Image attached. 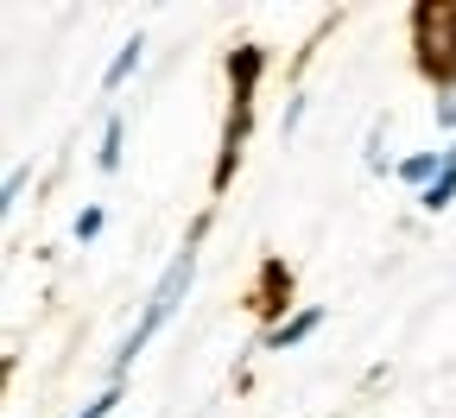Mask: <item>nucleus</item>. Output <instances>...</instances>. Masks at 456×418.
Wrapping results in <instances>:
<instances>
[{"mask_svg": "<svg viewBox=\"0 0 456 418\" xmlns=\"http://www.w3.org/2000/svg\"><path fill=\"white\" fill-rule=\"evenodd\" d=\"M222 70H228V121H222V152H216V177H209L216 197L235 184V165H241V152H248V134H254V89H260V77H266V51H260V45H235Z\"/></svg>", "mask_w": 456, "mask_h": 418, "instance_id": "f257e3e1", "label": "nucleus"}, {"mask_svg": "<svg viewBox=\"0 0 456 418\" xmlns=\"http://www.w3.org/2000/svg\"><path fill=\"white\" fill-rule=\"evenodd\" d=\"M197 242H203V222L191 228V242H184V254L171 260V266H165V279L152 285V298H146V311H140V324L127 330L121 355H114V374H121V368L134 362V355H140V348H146V342H152V336H159L165 324H171V311L184 305V291H191V279H197Z\"/></svg>", "mask_w": 456, "mask_h": 418, "instance_id": "f03ea898", "label": "nucleus"}, {"mask_svg": "<svg viewBox=\"0 0 456 418\" xmlns=\"http://www.w3.org/2000/svg\"><path fill=\"white\" fill-rule=\"evenodd\" d=\"M412 64L431 89H456V0H419L412 7Z\"/></svg>", "mask_w": 456, "mask_h": 418, "instance_id": "7ed1b4c3", "label": "nucleus"}, {"mask_svg": "<svg viewBox=\"0 0 456 418\" xmlns=\"http://www.w3.org/2000/svg\"><path fill=\"white\" fill-rule=\"evenodd\" d=\"M285 298H292V273H285L279 260H266V273H260V291H254V311H279Z\"/></svg>", "mask_w": 456, "mask_h": 418, "instance_id": "20e7f679", "label": "nucleus"}, {"mask_svg": "<svg viewBox=\"0 0 456 418\" xmlns=\"http://www.w3.org/2000/svg\"><path fill=\"white\" fill-rule=\"evenodd\" d=\"M317 324H323V311H317V305H311V311H298V317H292V324H279V330H273V336H266V348H292V342H305V336H311V330H317Z\"/></svg>", "mask_w": 456, "mask_h": 418, "instance_id": "39448f33", "label": "nucleus"}, {"mask_svg": "<svg viewBox=\"0 0 456 418\" xmlns=\"http://www.w3.org/2000/svg\"><path fill=\"white\" fill-rule=\"evenodd\" d=\"M450 197H456V146H450V152H444V171H437V184H431V191H425V197H419V203H425V209H431V216H437V209H444V203H450Z\"/></svg>", "mask_w": 456, "mask_h": 418, "instance_id": "423d86ee", "label": "nucleus"}, {"mask_svg": "<svg viewBox=\"0 0 456 418\" xmlns=\"http://www.w3.org/2000/svg\"><path fill=\"white\" fill-rule=\"evenodd\" d=\"M134 70H140V32H134V38L121 45V57H114V64H108V77H102V89H121V83H127Z\"/></svg>", "mask_w": 456, "mask_h": 418, "instance_id": "0eeeda50", "label": "nucleus"}, {"mask_svg": "<svg viewBox=\"0 0 456 418\" xmlns=\"http://www.w3.org/2000/svg\"><path fill=\"white\" fill-rule=\"evenodd\" d=\"M437 171H444V152H437V159H431V152H419V159L399 165V177H406V184H425V191L437 184Z\"/></svg>", "mask_w": 456, "mask_h": 418, "instance_id": "6e6552de", "label": "nucleus"}, {"mask_svg": "<svg viewBox=\"0 0 456 418\" xmlns=\"http://www.w3.org/2000/svg\"><path fill=\"white\" fill-rule=\"evenodd\" d=\"M102 171H121V114H108V127H102V152H95Z\"/></svg>", "mask_w": 456, "mask_h": 418, "instance_id": "1a4fd4ad", "label": "nucleus"}, {"mask_svg": "<svg viewBox=\"0 0 456 418\" xmlns=\"http://www.w3.org/2000/svg\"><path fill=\"white\" fill-rule=\"evenodd\" d=\"M95 234H102V209H83L77 216V242H95Z\"/></svg>", "mask_w": 456, "mask_h": 418, "instance_id": "9d476101", "label": "nucleus"}, {"mask_svg": "<svg viewBox=\"0 0 456 418\" xmlns=\"http://www.w3.org/2000/svg\"><path fill=\"white\" fill-rule=\"evenodd\" d=\"M437 121H444V127H456V89H450V95L437 102Z\"/></svg>", "mask_w": 456, "mask_h": 418, "instance_id": "9b49d317", "label": "nucleus"}, {"mask_svg": "<svg viewBox=\"0 0 456 418\" xmlns=\"http://www.w3.org/2000/svg\"><path fill=\"white\" fill-rule=\"evenodd\" d=\"M108 406H114V393H102L95 406H83V418H108Z\"/></svg>", "mask_w": 456, "mask_h": 418, "instance_id": "f8f14e48", "label": "nucleus"}]
</instances>
